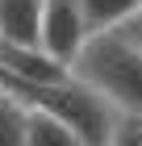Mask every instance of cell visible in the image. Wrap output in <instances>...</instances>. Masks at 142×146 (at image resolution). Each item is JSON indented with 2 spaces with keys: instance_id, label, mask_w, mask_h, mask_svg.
I'll list each match as a JSON object with an SVG mask.
<instances>
[{
  "instance_id": "10",
  "label": "cell",
  "mask_w": 142,
  "mask_h": 146,
  "mask_svg": "<svg viewBox=\"0 0 142 146\" xmlns=\"http://www.w3.org/2000/svg\"><path fill=\"white\" fill-rule=\"evenodd\" d=\"M0 92H4V88H0Z\"/></svg>"
},
{
  "instance_id": "4",
  "label": "cell",
  "mask_w": 142,
  "mask_h": 146,
  "mask_svg": "<svg viewBox=\"0 0 142 146\" xmlns=\"http://www.w3.org/2000/svg\"><path fill=\"white\" fill-rule=\"evenodd\" d=\"M46 0H0V42L9 46H38Z\"/></svg>"
},
{
  "instance_id": "1",
  "label": "cell",
  "mask_w": 142,
  "mask_h": 146,
  "mask_svg": "<svg viewBox=\"0 0 142 146\" xmlns=\"http://www.w3.org/2000/svg\"><path fill=\"white\" fill-rule=\"evenodd\" d=\"M71 75L92 88L117 117H142V46L121 29L92 34L71 63Z\"/></svg>"
},
{
  "instance_id": "6",
  "label": "cell",
  "mask_w": 142,
  "mask_h": 146,
  "mask_svg": "<svg viewBox=\"0 0 142 146\" xmlns=\"http://www.w3.org/2000/svg\"><path fill=\"white\" fill-rule=\"evenodd\" d=\"M25 146H84V138L75 129H67L63 121L29 109V117H25Z\"/></svg>"
},
{
  "instance_id": "2",
  "label": "cell",
  "mask_w": 142,
  "mask_h": 146,
  "mask_svg": "<svg viewBox=\"0 0 142 146\" xmlns=\"http://www.w3.org/2000/svg\"><path fill=\"white\" fill-rule=\"evenodd\" d=\"M9 96L21 100L25 109H38L46 117L63 121L67 129H75L84 138V146H105L113 121H117V113L100 100L92 88H84L75 75L63 79V84H55V88H21V92H9Z\"/></svg>"
},
{
  "instance_id": "9",
  "label": "cell",
  "mask_w": 142,
  "mask_h": 146,
  "mask_svg": "<svg viewBox=\"0 0 142 146\" xmlns=\"http://www.w3.org/2000/svg\"><path fill=\"white\" fill-rule=\"evenodd\" d=\"M121 34L130 38V42H138V46H142V4H138V9L130 13V21L121 25Z\"/></svg>"
},
{
  "instance_id": "3",
  "label": "cell",
  "mask_w": 142,
  "mask_h": 146,
  "mask_svg": "<svg viewBox=\"0 0 142 146\" xmlns=\"http://www.w3.org/2000/svg\"><path fill=\"white\" fill-rule=\"evenodd\" d=\"M88 42V25H84V13H79V0H46L42 4V29H38V46L46 54L71 67L75 54L84 50Z\"/></svg>"
},
{
  "instance_id": "5",
  "label": "cell",
  "mask_w": 142,
  "mask_h": 146,
  "mask_svg": "<svg viewBox=\"0 0 142 146\" xmlns=\"http://www.w3.org/2000/svg\"><path fill=\"white\" fill-rule=\"evenodd\" d=\"M138 4H142V0H79L88 38H92V34H109V29H121Z\"/></svg>"
},
{
  "instance_id": "8",
  "label": "cell",
  "mask_w": 142,
  "mask_h": 146,
  "mask_svg": "<svg viewBox=\"0 0 142 146\" xmlns=\"http://www.w3.org/2000/svg\"><path fill=\"white\" fill-rule=\"evenodd\" d=\"M105 146H142V117H117Z\"/></svg>"
},
{
  "instance_id": "7",
  "label": "cell",
  "mask_w": 142,
  "mask_h": 146,
  "mask_svg": "<svg viewBox=\"0 0 142 146\" xmlns=\"http://www.w3.org/2000/svg\"><path fill=\"white\" fill-rule=\"evenodd\" d=\"M25 117L29 109L9 92H0V146H25Z\"/></svg>"
}]
</instances>
